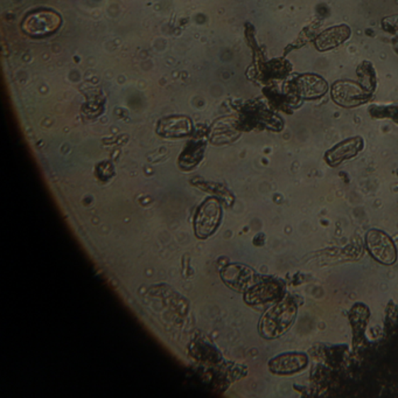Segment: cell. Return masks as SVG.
<instances>
[{
  "mask_svg": "<svg viewBox=\"0 0 398 398\" xmlns=\"http://www.w3.org/2000/svg\"><path fill=\"white\" fill-rule=\"evenodd\" d=\"M192 131V124L186 117H171L160 123L158 132L165 137H184Z\"/></svg>",
  "mask_w": 398,
  "mask_h": 398,
  "instance_id": "5b68a950",
  "label": "cell"
},
{
  "mask_svg": "<svg viewBox=\"0 0 398 398\" xmlns=\"http://www.w3.org/2000/svg\"><path fill=\"white\" fill-rule=\"evenodd\" d=\"M189 352L192 356L199 361L216 363L221 359L220 353L217 352V349L204 341H194L191 345Z\"/></svg>",
  "mask_w": 398,
  "mask_h": 398,
  "instance_id": "52a82bcc",
  "label": "cell"
},
{
  "mask_svg": "<svg viewBox=\"0 0 398 398\" xmlns=\"http://www.w3.org/2000/svg\"><path fill=\"white\" fill-rule=\"evenodd\" d=\"M350 35V31L347 26H336L325 31L316 39V46L321 50H329L343 43Z\"/></svg>",
  "mask_w": 398,
  "mask_h": 398,
  "instance_id": "8992f818",
  "label": "cell"
},
{
  "mask_svg": "<svg viewBox=\"0 0 398 398\" xmlns=\"http://www.w3.org/2000/svg\"><path fill=\"white\" fill-rule=\"evenodd\" d=\"M304 363H305V359L303 360L302 356H280V358H277V359L272 360L270 362V368L272 372L284 374V372H296V370H298L294 365H299L300 368H302Z\"/></svg>",
  "mask_w": 398,
  "mask_h": 398,
  "instance_id": "9c48e42d",
  "label": "cell"
},
{
  "mask_svg": "<svg viewBox=\"0 0 398 398\" xmlns=\"http://www.w3.org/2000/svg\"><path fill=\"white\" fill-rule=\"evenodd\" d=\"M273 293H275V287L270 283L256 284L255 287L248 289L245 300L251 305L264 303L267 300H271Z\"/></svg>",
  "mask_w": 398,
  "mask_h": 398,
  "instance_id": "ba28073f",
  "label": "cell"
},
{
  "mask_svg": "<svg viewBox=\"0 0 398 398\" xmlns=\"http://www.w3.org/2000/svg\"><path fill=\"white\" fill-rule=\"evenodd\" d=\"M359 139H352V140L343 143V144L336 146V148L329 153V155H331V160H332V162H339L340 160L353 157V155H356V152L359 151Z\"/></svg>",
  "mask_w": 398,
  "mask_h": 398,
  "instance_id": "30bf717a",
  "label": "cell"
},
{
  "mask_svg": "<svg viewBox=\"0 0 398 398\" xmlns=\"http://www.w3.org/2000/svg\"><path fill=\"white\" fill-rule=\"evenodd\" d=\"M368 248L372 256L382 263L392 264L396 260L395 245L387 235L381 231H372L367 236Z\"/></svg>",
  "mask_w": 398,
  "mask_h": 398,
  "instance_id": "3957f363",
  "label": "cell"
},
{
  "mask_svg": "<svg viewBox=\"0 0 398 398\" xmlns=\"http://www.w3.org/2000/svg\"><path fill=\"white\" fill-rule=\"evenodd\" d=\"M61 23L62 19L60 17V14L54 11L36 10L27 14L26 18L23 19L21 28L27 35L43 38V36L50 35L59 30Z\"/></svg>",
  "mask_w": 398,
  "mask_h": 398,
  "instance_id": "6da1fadb",
  "label": "cell"
},
{
  "mask_svg": "<svg viewBox=\"0 0 398 398\" xmlns=\"http://www.w3.org/2000/svg\"><path fill=\"white\" fill-rule=\"evenodd\" d=\"M222 217V208L215 198H209L201 204L194 220L195 235L204 240L216 231Z\"/></svg>",
  "mask_w": 398,
  "mask_h": 398,
  "instance_id": "7a4b0ae2",
  "label": "cell"
},
{
  "mask_svg": "<svg viewBox=\"0 0 398 398\" xmlns=\"http://www.w3.org/2000/svg\"><path fill=\"white\" fill-rule=\"evenodd\" d=\"M221 277L228 287L236 291L250 289L253 283V272L247 267L240 264H231L221 271Z\"/></svg>",
  "mask_w": 398,
  "mask_h": 398,
  "instance_id": "277c9868",
  "label": "cell"
}]
</instances>
